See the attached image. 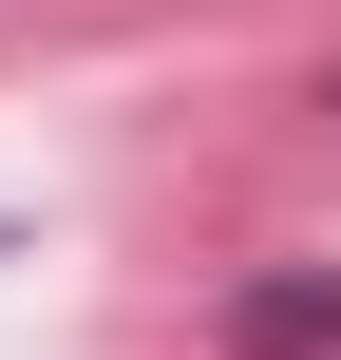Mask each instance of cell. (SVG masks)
<instances>
[{"label":"cell","instance_id":"1","mask_svg":"<svg viewBox=\"0 0 341 360\" xmlns=\"http://www.w3.org/2000/svg\"><path fill=\"white\" fill-rule=\"evenodd\" d=\"M228 342H247V360H304V342H341V266H285V285H247V304H228Z\"/></svg>","mask_w":341,"mask_h":360}]
</instances>
